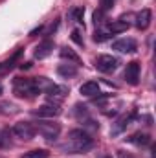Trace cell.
Returning a JSON list of instances; mask_svg holds the SVG:
<instances>
[{"label":"cell","mask_w":156,"mask_h":158,"mask_svg":"<svg viewBox=\"0 0 156 158\" xmlns=\"http://www.w3.org/2000/svg\"><path fill=\"white\" fill-rule=\"evenodd\" d=\"M7 145H9V134L0 132V147H7Z\"/></svg>","instance_id":"24"},{"label":"cell","mask_w":156,"mask_h":158,"mask_svg":"<svg viewBox=\"0 0 156 158\" xmlns=\"http://www.w3.org/2000/svg\"><path fill=\"white\" fill-rule=\"evenodd\" d=\"M72 39L76 40L79 46H83V44H84V42H83V37H81V31H79V30H74V31H72Z\"/></svg>","instance_id":"26"},{"label":"cell","mask_w":156,"mask_h":158,"mask_svg":"<svg viewBox=\"0 0 156 158\" xmlns=\"http://www.w3.org/2000/svg\"><path fill=\"white\" fill-rule=\"evenodd\" d=\"M51 50H53V42H51V40H44V42H40L39 46H37L35 57H37V59H44V57H48V55L51 53Z\"/></svg>","instance_id":"13"},{"label":"cell","mask_w":156,"mask_h":158,"mask_svg":"<svg viewBox=\"0 0 156 158\" xmlns=\"http://www.w3.org/2000/svg\"><path fill=\"white\" fill-rule=\"evenodd\" d=\"M79 92L86 98H96L99 94V85H97V81H86L79 86Z\"/></svg>","instance_id":"12"},{"label":"cell","mask_w":156,"mask_h":158,"mask_svg":"<svg viewBox=\"0 0 156 158\" xmlns=\"http://www.w3.org/2000/svg\"><path fill=\"white\" fill-rule=\"evenodd\" d=\"M129 26H130V22L119 19V20H114V22L109 26V31H110V33H121V31H127Z\"/></svg>","instance_id":"17"},{"label":"cell","mask_w":156,"mask_h":158,"mask_svg":"<svg viewBox=\"0 0 156 158\" xmlns=\"http://www.w3.org/2000/svg\"><path fill=\"white\" fill-rule=\"evenodd\" d=\"M40 30H42V26H39V28H35V30H33V31H31L30 35H31V37H35L37 33H40Z\"/></svg>","instance_id":"29"},{"label":"cell","mask_w":156,"mask_h":158,"mask_svg":"<svg viewBox=\"0 0 156 158\" xmlns=\"http://www.w3.org/2000/svg\"><path fill=\"white\" fill-rule=\"evenodd\" d=\"M50 99H51V103H59V101H63L64 98H66V94H68V88L66 86H63V85H51L46 92H44Z\"/></svg>","instance_id":"7"},{"label":"cell","mask_w":156,"mask_h":158,"mask_svg":"<svg viewBox=\"0 0 156 158\" xmlns=\"http://www.w3.org/2000/svg\"><path fill=\"white\" fill-rule=\"evenodd\" d=\"M30 66H31V64H30V63H26V64H22V66H20V68H22V70H28V68H30Z\"/></svg>","instance_id":"30"},{"label":"cell","mask_w":156,"mask_h":158,"mask_svg":"<svg viewBox=\"0 0 156 158\" xmlns=\"http://www.w3.org/2000/svg\"><path fill=\"white\" fill-rule=\"evenodd\" d=\"M129 142L130 143H136V145H149L151 143V136L145 134V132H136V134H132L129 138Z\"/></svg>","instance_id":"16"},{"label":"cell","mask_w":156,"mask_h":158,"mask_svg":"<svg viewBox=\"0 0 156 158\" xmlns=\"http://www.w3.org/2000/svg\"><path fill=\"white\" fill-rule=\"evenodd\" d=\"M57 74L59 76H63V77H74V76H77V66L76 64H59V68H57Z\"/></svg>","instance_id":"15"},{"label":"cell","mask_w":156,"mask_h":158,"mask_svg":"<svg viewBox=\"0 0 156 158\" xmlns=\"http://www.w3.org/2000/svg\"><path fill=\"white\" fill-rule=\"evenodd\" d=\"M110 31H105V30H97L96 33H94V40L96 42H103V40H107V39H110Z\"/></svg>","instance_id":"21"},{"label":"cell","mask_w":156,"mask_h":158,"mask_svg":"<svg viewBox=\"0 0 156 158\" xmlns=\"http://www.w3.org/2000/svg\"><path fill=\"white\" fill-rule=\"evenodd\" d=\"M61 57L63 59H68V61H72V63H81V59H79V55L74 52V50H70V48H61Z\"/></svg>","instance_id":"18"},{"label":"cell","mask_w":156,"mask_h":158,"mask_svg":"<svg viewBox=\"0 0 156 158\" xmlns=\"http://www.w3.org/2000/svg\"><path fill=\"white\" fill-rule=\"evenodd\" d=\"M125 81L129 85H138V81H140V63L138 61H132V63L127 64V68H125Z\"/></svg>","instance_id":"9"},{"label":"cell","mask_w":156,"mask_h":158,"mask_svg":"<svg viewBox=\"0 0 156 158\" xmlns=\"http://www.w3.org/2000/svg\"><path fill=\"white\" fill-rule=\"evenodd\" d=\"M13 92H15V96H18V98H33V96L39 94V92L35 90L31 79H20V77L15 79Z\"/></svg>","instance_id":"3"},{"label":"cell","mask_w":156,"mask_h":158,"mask_svg":"<svg viewBox=\"0 0 156 158\" xmlns=\"http://www.w3.org/2000/svg\"><path fill=\"white\" fill-rule=\"evenodd\" d=\"M112 6H114V0H103V7H101V9L107 11V9H110Z\"/></svg>","instance_id":"27"},{"label":"cell","mask_w":156,"mask_h":158,"mask_svg":"<svg viewBox=\"0 0 156 158\" xmlns=\"http://www.w3.org/2000/svg\"><path fill=\"white\" fill-rule=\"evenodd\" d=\"M74 112H76V116H77L81 121L86 119V118H90V116H88V109H86L84 105H76V107H74Z\"/></svg>","instance_id":"20"},{"label":"cell","mask_w":156,"mask_h":158,"mask_svg":"<svg viewBox=\"0 0 156 158\" xmlns=\"http://www.w3.org/2000/svg\"><path fill=\"white\" fill-rule=\"evenodd\" d=\"M117 156L119 158H132L130 155H127V153H123V151H117Z\"/></svg>","instance_id":"28"},{"label":"cell","mask_w":156,"mask_h":158,"mask_svg":"<svg viewBox=\"0 0 156 158\" xmlns=\"http://www.w3.org/2000/svg\"><path fill=\"white\" fill-rule=\"evenodd\" d=\"M61 112L63 110H61V107L57 103H44V105H40L39 109L33 110V114L39 116V118H57Z\"/></svg>","instance_id":"6"},{"label":"cell","mask_w":156,"mask_h":158,"mask_svg":"<svg viewBox=\"0 0 156 158\" xmlns=\"http://www.w3.org/2000/svg\"><path fill=\"white\" fill-rule=\"evenodd\" d=\"M0 96H2V86H0Z\"/></svg>","instance_id":"31"},{"label":"cell","mask_w":156,"mask_h":158,"mask_svg":"<svg viewBox=\"0 0 156 158\" xmlns=\"http://www.w3.org/2000/svg\"><path fill=\"white\" fill-rule=\"evenodd\" d=\"M0 109H4L2 112H6V114H13L15 112V105H11V103H2Z\"/></svg>","instance_id":"23"},{"label":"cell","mask_w":156,"mask_h":158,"mask_svg":"<svg viewBox=\"0 0 156 158\" xmlns=\"http://www.w3.org/2000/svg\"><path fill=\"white\" fill-rule=\"evenodd\" d=\"M136 48H138V44L134 39H119L112 44V50L121 52V53H132V52H136Z\"/></svg>","instance_id":"10"},{"label":"cell","mask_w":156,"mask_h":158,"mask_svg":"<svg viewBox=\"0 0 156 158\" xmlns=\"http://www.w3.org/2000/svg\"><path fill=\"white\" fill-rule=\"evenodd\" d=\"M117 66H119V59L117 57H112V55H99L96 59V68L99 72L109 74V72H114Z\"/></svg>","instance_id":"5"},{"label":"cell","mask_w":156,"mask_h":158,"mask_svg":"<svg viewBox=\"0 0 156 158\" xmlns=\"http://www.w3.org/2000/svg\"><path fill=\"white\" fill-rule=\"evenodd\" d=\"M101 19H103V9H99V11H94V24H96V26H99V24L103 22Z\"/></svg>","instance_id":"25"},{"label":"cell","mask_w":156,"mask_h":158,"mask_svg":"<svg viewBox=\"0 0 156 158\" xmlns=\"http://www.w3.org/2000/svg\"><path fill=\"white\" fill-rule=\"evenodd\" d=\"M151 19H153L151 9H142L136 17V28L138 30H147L151 26Z\"/></svg>","instance_id":"11"},{"label":"cell","mask_w":156,"mask_h":158,"mask_svg":"<svg viewBox=\"0 0 156 158\" xmlns=\"http://www.w3.org/2000/svg\"><path fill=\"white\" fill-rule=\"evenodd\" d=\"M48 156H50V153H48L46 149H35V151L26 153L22 158H48Z\"/></svg>","instance_id":"19"},{"label":"cell","mask_w":156,"mask_h":158,"mask_svg":"<svg viewBox=\"0 0 156 158\" xmlns=\"http://www.w3.org/2000/svg\"><path fill=\"white\" fill-rule=\"evenodd\" d=\"M35 131L39 132L44 140L53 142V140L59 136V132H61V125L55 123V121H37Z\"/></svg>","instance_id":"2"},{"label":"cell","mask_w":156,"mask_h":158,"mask_svg":"<svg viewBox=\"0 0 156 158\" xmlns=\"http://www.w3.org/2000/svg\"><path fill=\"white\" fill-rule=\"evenodd\" d=\"M134 112H129V114H123V116H119V118L116 119V123L112 125V131H110V134L112 136H117V134H121L129 125H130V121L134 119Z\"/></svg>","instance_id":"8"},{"label":"cell","mask_w":156,"mask_h":158,"mask_svg":"<svg viewBox=\"0 0 156 158\" xmlns=\"http://www.w3.org/2000/svg\"><path fill=\"white\" fill-rule=\"evenodd\" d=\"M31 83H33V86H35V90H37L39 94H44V92L53 85L48 77H31Z\"/></svg>","instance_id":"14"},{"label":"cell","mask_w":156,"mask_h":158,"mask_svg":"<svg viewBox=\"0 0 156 158\" xmlns=\"http://www.w3.org/2000/svg\"><path fill=\"white\" fill-rule=\"evenodd\" d=\"M13 134L20 140H33L37 131H35V125L30 123V121H18L13 125Z\"/></svg>","instance_id":"4"},{"label":"cell","mask_w":156,"mask_h":158,"mask_svg":"<svg viewBox=\"0 0 156 158\" xmlns=\"http://www.w3.org/2000/svg\"><path fill=\"white\" fill-rule=\"evenodd\" d=\"M83 17H84V7H74L72 9V19L76 20V22H83Z\"/></svg>","instance_id":"22"},{"label":"cell","mask_w":156,"mask_h":158,"mask_svg":"<svg viewBox=\"0 0 156 158\" xmlns=\"http://www.w3.org/2000/svg\"><path fill=\"white\" fill-rule=\"evenodd\" d=\"M94 145L92 136L83 131V129H74L68 132V142L61 145V151L64 153H81V151H88Z\"/></svg>","instance_id":"1"}]
</instances>
